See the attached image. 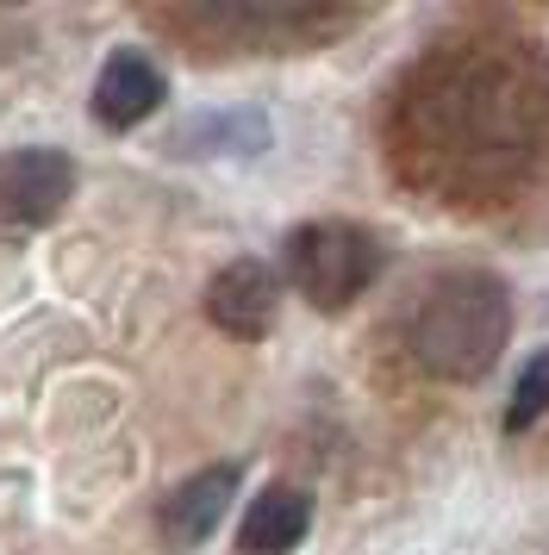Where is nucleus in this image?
<instances>
[{"mask_svg":"<svg viewBox=\"0 0 549 555\" xmlns=\"http://www.w3.org/2000/svg\"><path fill=\"white\" fill-rule=\"evenodd\" d=\"M506 337H512V294L487 269L444 275L406 325L419 369L437 380H481L499 362Z\"/></svg>","mask_w":549,"mask_h":555,"instance_id":"nucleus-1","label":"nucleus"},{"mask_svg":"<svg viewBox=\"0 0 549 555\" xmlns=\"http://www.w3.org/2000/svg\"><path fill=\"white\" fill-rule=\"evenodd\" d=\"M381 262H387V250H381L374 231L344 225V219H319V225L288 231V269H281V281H294L319 312H344L381 275Z\"/></svg>","mask_w":549,"mask_h":555,"instance_id":"nucleus-2","label":"nucleus"},{"mask_svg":"<svg viewBox=\"0 0 549 555\" xmlns=\"http://www.w3.org/2000/svg\"><path fill=\"white\" fill-rule=\"evenodd\" d=\"M75 194V163L63 151H7L0 156V225H50Z\"/></svg>","mask_w":549,"mask_h":555,"instance_id":"nucleus-3","label":"nucleus"},{"mask_svg":"<svg viewBox=\"0 0 549 555\" xmlns=\"http://www.w3.org/2000/svg\"><path fill=\"white\" fill-rule=\"evenodd\" d=\"M281 269L263 262V256H238V262H225L219 275L206 281V319L225 331V337H244L256 344L263 331L274 325V312H281Z\"/></svg>","mask_w":549,"mask_h":555,"instance_id":"nucleus-4","label":"nucleus"},{"mask_svg":"<svg viewBox=\"0 0 549 555\" xmlns=\"http://www.w3.org/2000/svg\"><path fill=\"white\" fill-rule=\"evenodd\" d=\"M163 69L144 51H113L94 76V119L106 131H138L163 106Z\"/></svg>","mask_w":549,"mask_h":555,"instance_id":"nucleus-5","label":"nucleus"},{"mask_svg":"<svg viewBox=\"0 0 549 555\" xmlns=\"http://www.w3.org/2000/svg\"><path fill=\"white\" fill-rule=\"evenodd\" d=\"M238 480H244V468H238V462H219V468H200V475H188L169 500H163V512H156L163 537H169L175 550H194V543H206V537H213V525L225 518L231 493H238Z\"/></svg>","mask_w":549,"mask_h":555,"instance_id":"nucleus-6","label":"nucleus"},{"mask_svg":"<svg viewBox=\"0 0 549 555\" xmlns=\"http://www.w3.org/2000/svg\"><path fill=\"white\" fill-rule=\"evenodd\" d=\"M306 525H312V500L299 487H263L250 500L244 525H238V550L244 555H288L306 537Z\"/></svg>","mask_w":549,"mask_h":555,"instance_id":"nucleus-7","label":"nucleus"},{"mask_svg":"<svg viewBox=\"0 0 549 555\" xmlns=\"http://www.w3.org/2000/svg\"><path fill=\"white\" fill-rule=\"evenodd\" d=\"M549 412V350H537L519 369V387H512V405H506V437L531 430Z\"/></svg>","mask_w":549,"mask_h":555,"instance_id":"nucleus-8","label":"nucleus"}]
</instances>
